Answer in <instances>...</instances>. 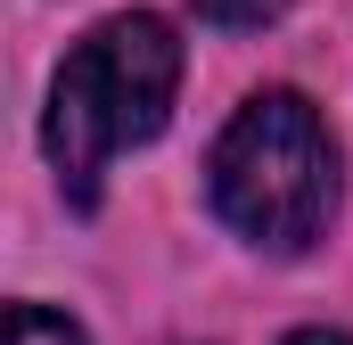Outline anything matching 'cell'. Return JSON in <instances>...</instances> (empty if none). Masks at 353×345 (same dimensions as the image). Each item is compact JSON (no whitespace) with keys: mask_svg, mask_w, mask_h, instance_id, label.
I'll list each match as a JSON object with an SVG mask.
<instances>
[{"mask_svg":"<svg viewBox=\"0 0 353 345\" xmlns=\"http://www.w3.org/2000/svg\"><path fill=\"white\" fill-rule=\"evenodd\" d=\"M205 189H214V214L247 247L304 255L337 214V140H329L321 107L304 90H255L222 124Z\"/></svg>","mask_w":353,"mask_h":345,"instance_id":"7a4b0ae2","label":"cell"},{"mask_svg":"<svg viewBox=\"0 0 353 345\" xmlns=\"http://www.w3.org/2000/svg\"><path fill=\"white\" fill-rule=\"evenodd\" d=\"M173 90H181V41L148 8H123V17L90 25L66 50V66L50 83V115H41V148H50L74 206L99 197V181L123 148L165 132Z\"/></svg>","mask_w":353,"mask_h":345,"instance_id":"6da1fadb","label":"cell"},{"mask_svg":"<svg viewBox=\"0 0 353 345\" xmlns=\"http://www.w3.org/2000/svg\"><path fill=\"white\" fill-rule=\"evenodd\" d=\"M8 345H83V329L50 304H8Z\"/></svg>","mask_w":353,"mask_h":345,"instance_id":"3957f363","label":"cell"},{"mask_svg":"<svg viewBox=\"0 0 353 345\" xmlns=\"http://www.w3.org/2000/svg\"><path fill=\"white\" fill-rule=\"evenodd\" d=\"M288 345H353V337H345V329H296Z\"/></svg>","mask_w":353,"mask_h":345,"instance_id":"5b68a950","label":"cell"},{"mask_svg":"<svg viewBox=\"0 0 353 345\" xmlns=\"http://www.w3.org/2000/svg\"><path fill=\"white\" fill-rule=\"evenodd\" d=\"M288 0H197V17L205 25H222V33H255V25H271Z\"/></svg>","mask_w":353,"mask_h":345,"instance_id":"277c9868","label":"cell"}]
</instances>
